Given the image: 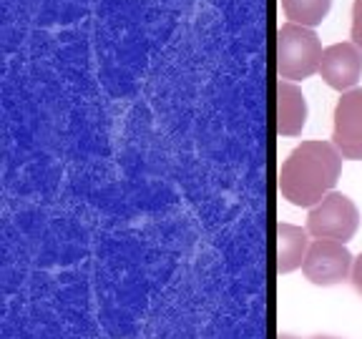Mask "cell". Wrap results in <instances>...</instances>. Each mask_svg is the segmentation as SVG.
Listing matches in <instances>:
<instances>
[{"label": "cell", "instance_id": "obj_1", "mask_svg": "<svg viewBox=\"0 0 362 339\" xmlns=\"http://www.w3.org/2000/svg\"><path fill=\"white\" fill-rule=\"evenodd\" d=\"M342 153L332 141H302L279 169V194L292 206L312 209L337 186Z\"/></svg>", "mask_w": 362, "mask_h": 339}, {"label": "cell", "instance_id": "obj_2", "mask_svg": "<svg viewBox=\"0 0 362 339\" xmlns=\"http://www.w3.org/2000/svg\"><path fill=\"white\" fill-rule=\"evenodd\" d=\"M322 53L325 48L312 28L284 23L277 30V71L282 81L297 83L320 73Z\"/></svg>", "mask_w": 362, "mask_h": 339}, {"label": "cell", "instance_id": "obj_3", "mask_svg": "<svg viewBox=\"0 0 362 339\" xmlns=\"http://www.w3.org/2000/svg\"><path fill=\"white\" fill-rule=\"evenodd\" d=\"M360 229V211L350 196L332 191L322 201L312 206L307 216V232L315 239H332L347 244Z\"/></svg>", "mask_w": 362, "mask_h": 339}, {"label": "cell", "instance_id": "obj_4", "mask_svg": "<svg viewBox=\"0 0 362 339\" xmlns=\"http://www.w3.org/2000/svg\"><path fill=\"white\" fill-rule=\"evenodd\" d=\"M352 264H355V256L350 254L345 244L332 242V239H315L310 244L302 271L317 287H334L352 277Z\"/></svg>", "mask_w": 362, "mask_h": 339}, {"label": "cell", "instance_id": "obj_5", "mask_svg": "<svg viewBox=\"0 0 362 339\" xmlns=\"http://www.w3.org/2000/svg\"><path fill=\"white\" fill-rule=\"evenodd\" d=\"M332 143L342 158L362 161V88L342 93L334 106Z\"/></svg>", "mask_w": 362, "mask_h": 339}, {"label": "cell", "instance_id": "obj_6", "mask_svg": "<svg viewBox=\"0 0 362 339\" xmlns=\"http://www.w3.org/2000/svg\"><path fill=\"white\" fill-rule=\"evenodd\" d=\"M320 76L334 90H352L362 76V51L352 40L334 43L325 48L322 63H320Z\"/></svg>", "mask_w": 362, "mask_h": 339}, {"label": "cell", "instance_id": "obj_7", "mask_svg": "<svg viewBox=\"0 0 362 339\" xmlns=\"http://www.w3.org/2000/svg\"><path fill=\"white\" fill-rule=\"evenodd\" d=\"M307 98L297 83H277V131L279 136H300L307 126Z\"/></svg>", "mask_w": 362, "mask_h": 339}, {"label": "cell", "instance_id": "obj_8", "mask_svg": "<svg viewBox=\"0 0 362 339\" xmlns=\"http://www.w3.org/2000/svg\"><path fill=\"white\" fill-rule=\"evenodd\" d=\"M310 232L294 224L277 226V271L279 274H292L300 269L310 251Z\"/></svg>", "mask_w": 362, "mask_h": 339}, {"label": "cell", "instance_id": "obj_9", "mask_svg": "<svg viewBox=\"0 0 362 339\" xmlns=\"http://www.w3.org/2000/svg\"><path fill=\"white\" fill-rule=\"evenodd\" d=\"M282 11L289 23L305 25V28H315L325 18L329 16L332 0H279Z\"/></svg>", "mask_w": 362, "mask_h": 339}, {"label": "cell", "instance_id": "obj_10", "mask_svg": "<svg viewBox=\"0 0 362 339\" xmlns=\"http://www.w3.org/2000/svg\"><path fill=\"white\" fill-rule=\"evenodd\" d=\"M352 43L362 51V0L352 3V28H350Z\"/></svg>", "mask_w": 362, "mask_h": 339}, {"label": "cell", "instance_id": "obj_11", "mask_svg": "<svg viewBox=\"0 0 362 339\" xmlns=\"http://www.w3.org/2000/svg\"><path fill=\"white\" fill-rule=\"evenodd\" d=\"M352 287H355V292L362 297V254L355 259V264H352Z\"/></svg>", "mask_w": 362, "mask_h": 339}, {"label": "cell", "instance_id": "obj_12", "mask_svg": "<svg viewBox=\"0 0 362 339\" xmlns=\"http://www.w3.org/2000/svg\"><path fill=\"white\" fill-rule=\"evenodd\" d=\"M279 339H294L292 334H279Z\"/></svg>", "mask_w": 362, "mask_h": 339}, {"label": "cell", "instance_id": "obj_13", "mask_svg": "<svg viewBox=\"0 0 362 339\" xmlns=\"http://www.w3.org/2000/svg\"><path fill=\"white\" fill-rule=\"evenodd\" d=\"M312 339H337V337H312Z\"/></svg>", "mask_w": 362, "mask_h": 339}]
</instances>
